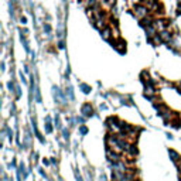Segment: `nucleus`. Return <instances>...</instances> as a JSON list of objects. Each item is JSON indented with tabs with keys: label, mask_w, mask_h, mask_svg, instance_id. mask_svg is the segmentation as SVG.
Segmentation results:
<instances>
[{
	"label": "nucleus",
	"mask_w": 181,
	"mask_h": 181,
	"mask_svg": "<svg viewBox=\"0 0 181 181\" xmlns=\"http://www.w3.org/2000/svg\"><path fill=\"white\" fill-rule=\"evenodd\" d=\"M149 10L150 9L147 6H144V4H137L136 7H134V13L139 19H144V17H147L149 16Z\"/></svg>",
	"instance_id": "nucleus-1"
},
{
	"label": "nucleus",
	"mask_w": 181,
	"mask_h": 181,
	"mask_svg": "<svg viewBox=\"0 0 181 181\" xmlns=\"http://www.w3.org/2000/svg\"><path fill=\"white\" fill-rule=\"evenodd\" d=\"M167 24L168 23H166L164 20H154V23H153V26L157 28V31H163V30L167 28Z\"/></svg>",
	"instance_id": "nucleus-2"
},
{
	"label": "nucleus",
	"mask_w": 181,
	"mask_h": 181,
	"mask_svg": "<svg viewBox=\"0 0 181 181\" xmlns=\"http://www.w3.org/2000/svg\"><path fill=\"white\" fill-rule=\"evenodd\" d=\"M160 37H161L163 43H170L171 41V33H168L167 30H163V31H160Z\"/></svg>",
	"instance_id": "nucleus-3"
},
{
	"label": "nucleus",
	"mask_w": 181,
	"mask_h": 181,
	"mask_svg": "<svg viewBox=\"0 0 181 181\" xmlns=\"http://www.w3.org/2000/svg\"><path fill=\"white\" fill-rule=\"evenodd\" d=\"M82 113H84V116H92V106L89 104H85L82 106Z\"/></svg>",
	"instance_id": "nucleus-4"
},
{
	"label": "nucleus",
	"mask_w": 181,
	"mask_h": 181,
	"mask_svg": "<svg viewBox=\"0 0 181 181\" xmlns=\"http://www.w3.org/2000/svg\"><path fill=\"white\" fill-rule=\"evenodd\" d=\"M146 33H147V37L149 38H152V37H154L156 34H157V28H156L154 26H149V27H146Z\"/></svg>",
	"instance_id": "nucleus-5"
},
{
	"label": "nucleus",
	"mask_w": 181,
	"mask_h": 181,
	"mask_svg": "<svg viewBox=\"0 0 181 181\" xmlns=\"http://www.w3.org/2000/svg\"><path fill=\"white\" fill-rule=\"evenodd\" d=\"M106 154H107V157H109V160H111V161H113V163H118L119 161V154H116V153H112V150H109V149H107Z\"/></svg>",
	"instance_id": "nucleus-6"
},
{
	"label": "nucleus",
	"mask_w": 181,
	"mask_h": 181,
	"mask_svg": "<svg viewBox=\"0 0 181 181\" xmlns=\"http://www.w3.org/2000/svg\"><path fill=\"white\" fill-rule=\"evenodd\" d=\"M111 34H112V31L109 27H105V28L102 30V38H104V40H109V38H111Z\"/></svg>",
	"instance_id": "nucleus-7"
},
{
	"label": "nucleus",
	"mask_w": 181,
	"mask_h": 181,
	"mask_svg": "<svg viewBox=\"0 0 181 181\" xmlns=\"http://www.w3.org/2000/svg\"><path fill=\"white\" fill-rule=\"evenodd\" d=\"M170 156L173 157L171 160H173L174 163H178V160H180V156H178V153H175L174 150H170Z\"/></svg>",
	"instance_id": "nucleus-8"
},
{
	"label": "nucleus",
	"mask_w": 181,
	"mask_h": 181,
	"mask_svg": "<svg viewBox=\"0 0 181 181\" xmlns=\"http://www.w3.org/2000/svg\"><path fill=\"white\" fill-rule=\"evenodd\" d=\"M127 152H129L132 156H136V154H137V149L134 147V146H129V149H127Z\"/></svg>",
	"instance_id": "nucleus-9"
},
{
	"label": "nucleus",
	"mask_w": 181,
	"mask_h": 181,
	"mask_svg": "<svg viewBox=\"0 0 181 181\" xmlns=\"http://www.w3.org/2000/svg\"><path fill=\"white\" fill-rule=\"evenodd\" d=\"M144 4H147V7L150 6V4H153V3H156V2H159V0H141Z\"/></svg>",
	"instance_id": "nucleus-10"
},
{
	"label": "nucleus",
	"mask_w": 181,
	"mask_h": 181,
	"mask_svg": "<svg viewBox=\"0 0 181 181\" xmlns=\"http://www.w3.org/2000/svg\"><path fill=\"white\" fill-rule=\"evenodd\" d=\"M81 88L84 89V92H85V93H88V92H89V86H88V85H85V84H82Z\"/></svg>",
	"instance_id": "nucleus-11"
},
{
	"label": "nucleus",
	"mask_w": 181,
	"mask_h": 181,
	"mask_svg": "<svg viewBox=\"0 0 181 181\" xmlns=\"http://www.w3.org/2000/svg\"><path fill=\"white\" fill-rule=\"evenodd\" d=\"M45 130H47V133H51V130H52V127L50 125H45Z\"/></svg>",
	"instance_id": "nucleus-12"
},
{
	"label": "nucleus",
	"mask_w": 181,
	"mask_h": 181,
	"mask_svg": "<svg viewBox=\"0 0 181 181\" xmlns=\"http://www.w3.org/2000/svg\"><path fill=\"white\" fill-rule=\"evenodd\" d=\"M115 3H116V0H107V4H109V6H115Z\"/></svg>",
	"instance_id": "nucleus-13"
},
{
	"label": "nucleus",
	"mask_w": 181,
	"mask_h": 181,
	"mask_svg": "<svg viewBox=\"0 0 181 181\" xmlns=\"http://www.w3.org/2000/svg\"><path fill=\"white\" fill-rule=\"evenodd\" d=\"M86 132H88V129H86V127H81V133L82 134H86Z\"/></svg>",
	"instance_id": "nucleus-14"
},
{
	"label": "nucleus",
	"mask_w": 181,
	"mask_h": 181,
	"mask_svg": "<svg viewBox=\"0 0 181 181\" xmlns=\"http://www.w3.org/2000/svg\"><path fill=\"white\" fill-rule=\"evenodd\" d=\"M44 31H47V34L50 33V26H48V24H45L44 26Z\"/></svg>",
	"instance_id": "nucleus-15"
}]
</instances>
